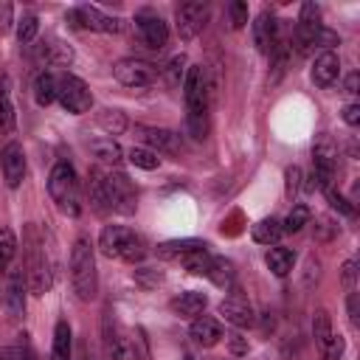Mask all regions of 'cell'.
Segmentation results:
<instances>
[{"label":"cell","mask_w":360,"mask_h":360,"mask_svg":"<svg viewBox=\"0 0 360 360\" xmlns=\"http://www.w3.org/2000/svg\"><path fill=\"white\" fill-rule=\"evenodd\" d=\"M158 68L146 59H135V56H127V59H118L112 65V76L115 82H121L124 87H149L158 82Z\"/></svg>","instance_id":"cell-7"},{"label":"cell","mask_w":360,"mask_h":360,"mask_svg":"<svg viewBox=\"0 0 360 360\" xmlns=\"http://www.w3.org/2000/svg\"><path fill=\"white\" fill-rule=\"evenodd\" d=\"M96 121H98V127L112 138V135H121L127 127H129V121H127V115L121 112V110H101L98 115H96Z\"/></svg>","instance_id":"cell-31"},{"label":"cell","mask_w":360,"mask_h":360,"mask_svg":"<svg viewBox=\"0 0 360 360\" xmlns=\"http://www.w3.org/2000/svg\"><path fill=\"white\" fill-rule=\"evenodd\" d=\"M332 321H329V312L326 309H318L315 318H312V338H315V346L321 352V357H326V349L332 343Z\"/></svg>","instance_id":"cell-25"},{"label":"cell","mask_w":360,"mask_h":360,"mask_svg":"<svg viewBox=\"0 0 360 360\" xmlns=\"http://www.w3.org/2000/svg\"><path fill=\"white\" fill-rule=\"evenodd\" d=\"M56 101L68 112L82 115V112H87L93 107V93H90L84 79H79L73 73H59L56 76Z\"/></svg>","instance_id":"cell-6"},{"label":"cell","mask_w":360,"mask_h":360,"mask_svg":"<svg viewBox=\"0 0 360 360\" xmlns=\"http://www.w3.org/2000/svg\"><path fill=\"white\" fill-rule=\"evenodd\" d=\"M343 121L349 127H357L360 124V104H346L343 107Z\"/></svg>","instance_id":"cell-48"},{"label":"cell","mask_w":360,"mask_h":360,"mask_svg":"<svg viewBox=\"0 0 360 360\" xmlns=\"http://www.w3.org/2000/svg\"><path fill=\"white\" fill-rule=\"evenodd\" d=\"M225 338H228L231 354H236V357H239V354H248V340H245L242 335H236V332H233V335H225Z\"/></svg>","instance_id":"cell-47"},{"label":"cell","mask_w":360,"mask_h":360,"mask_svg":"<svg viewBox=\"0 0 360 360\" xmlns=\"http://www.w3.org/2000/svg\"><path fill=\"white\" fill-rule=\"evenodd\" d=\"M98 250L110 259H121V262H132V264L146 256L143 239L127 225H104V231L98 236Z\"/></svg>","instance_id":"cell-4"},{"label":"cell","mask_w":360,"mask_h":360,"mask_svg":"<svg viewBox=\"0 0 360 360\" xmlns=\"http://www.w3.org/2000/svg\"><path fill=\"white\" fill-rule=\"evenodd\" d=\"M132 276H135V281H138L141 287H146V290H152V287H158V284L163 281V273H160L158 267H138Z\"/></svg>","instance_id":"cell-39"},{"label":"cell","mask_w":360,"mask_h":360,"mask_svg":"<svg viewBox=\"0 0 360 360\" xmlns=\"http://www.w3.org/2000/svg\"><path fill=\"white\" fill-rule=\"evenodd\" d=\"M298 25H321V8H318V3H312V0L301 3Z\"/></svg>","instance_id":"cell-41"},{"label":"cell","mask_w":360,"mask_h":360,"mask_svg":"<svg viewBox=\"0 0 360 360\" xmlns=\"http://www.w3.org/2000/svg\"><path fill=\"white\" fill-rule=\"evenodd\" d=\"M284 180H287V197H292L298 191V186H301V169L298 166H287Z\"/></svg>","instance_id":"cell-46"},{"label":"cell","mask_w":360,"mask_h":360,"mask_svg":"<svg viewBox=\"0 0 360 360\" xmlns=\"http://www.w3.org/2000/svg\"><path fill=\"white\" fill-rule=\"evenodd\" d=\"M135 31L143 39L146 48L160 51L169 42V25L160 20V14H155L152 8H141L135 11Z\"/></svg>","instance_id":"cell-11"},{"label":"cell","mask_w":360,"mask_h":360,"mask_svg":"<svg viewBox=\"0 0 360 360\" xmlns=\"http://www.w3.org/2000/svg\"><path fill=\"white\" fill-rule=\"evenodd\" d=\"M0 166H3V180H6V186H8V188H17V186L22 183V177H25V155H22V146H20V143H8V146L3 149Z\"/></svg>","instance_id":"cell-14"},{"label":"cell","mask_w":360,"mask_h":360,"mask_svg":"<svg viewBox=\"0 0 360 360\" xmlns=\"http://www.w3.org/2000/svg\"><path fill=\"white\" fill-rule=\"evenodd\" d=\"M349 318L357 326V292H349Z\"/></svg>","instance_id":"cell-51"},{"label":"cell","mask_w":360,"mask_h":360,"mask_svg":"<svg viewBox=\"0 0 360 360\" xmlns=\"http://www.w3.org/2000/svg\"><path fill=\"white\" fill-rule=\"evenodd\" d=\"M183 360H194V357H191V354H188V352H186V354H183Z\"/></svg>","instance_id":"cell-52"},{"label":"cell","mask_w":360,"mask_h":360,"mask_svg":"<svg viewBox=\"0 0 360 360\" xmlns=\"http://www.w3.org/2000/svg\"><path fill=\"white\" fill-rule=\"evenodd\" d=\"M34 98H37L39 107H48V104L56 101V76L53 73H48V70L37 73V79H34Z\"/></svg>","instance_id":"cell-29"},{"label":"cell","mask_w":360,"mask_h":360,"mask_svg":"<svg viewBox=\"0 0 360 360\" xmlns=\"http://www.w3.org/2000/svg\"><path fill=\"white\" fill-rule=\"evenodd\" d=\"M354 276H357V262H354V259H346L343 267H340V281H343L346 290L354 287Z\"/></svg>","instance_id":"cell-45"},{"label":"cell","mask_w":360,"mask_h":360,"mask_svg":"<svg viewBox=\"0 0 360 360\" xmlns=\"http://www.w3.org/2000/svg\"><path fill=\"white\" fill-rule=\"evenodd\" d=\"M174 20H177V34L180 39H194L205 22H208V3L200 0H186L174 8Z\"/></svg>","instance_id":"cell-10"},{"label":"cell","mask_w":360,"mask_h":360,"mask_svg":"<svg viewBox=\"0 0 360 360\" xmlns=\"http://www.w3.org/2000/svg\"><path fill=\"white\" fill-rule=\"evenodd\" d=\"M228 22H231V28H242L248 22V3L231 0L228 3Z\"/></svg>","instance_id":"cell-40"},{"label":"cell","mask_w":360,"mask_h":360,"mask_svg":"<svg viewBox=\"0 0 360 360\" xmlns=\"http://www.w3.org/2000/svg\"><path fill=\"white\" fill-rule=\"evenodd\" d=\"M48 194L56 202V208L68 217H79L82 211V186L76 177V169L68 160H56L48 174Z\"/></svg>","instance_id":"cell-3"},{"label":"cell","mask_w":360,"mask_h":360,"mask_svg":"<svg viewBox=\"0 0 360 360\" xmlns=\"http://www.w3.org/2000/svg\"><path fill=\"white\" fill-rule=\"evenodd\" d=\"M208 262H211V256H208V250L202 248V250H194V253H186L183 256V264H186V270L188 273H200V276H205V270H208Z\"/></svg>","instance_id":"cell-38"},{"label":"cell","mask_w":360,"mask_h":360,"mask_svg":"<svg viewBox=\"0 0 360 360\" xmlns=\"http://www.w3.org/2000/svg\"><path fill=\"white\" fill-rule=\"evenodd\" d=\"M14 129V104H11V90H8V79H0V132Z\"/></svg>","instance_id":"cell-32"},{"label":"cell","mask_w":360,"mask_h":360,"mask_svg":"<svg viewBox=\"0 0 360 360\" xmlns=\"http://www.w3.org/2000/svg\"><path fill=\"white\" fill-rule=\"evenodd\" d=\"M205 276H208L217 287H228V284L233 281V264H231L225 256H211Z\"/></svg>","instance_id":"cell-30"},{"label":"cell","mask_w":360,"mask_h":360,"mask_svg":"<svg viewBox=\"0 0 360 360\" xmlns=\"http://www.w3.org/2000/svg\"><path fill=\"white\" fill-rule=\"evenodd\" d=\"M326 200H329V205L332 208H338L343 217H354V205L340 194V191H335V188H326Z\"/></svg>","instance_id":"cell-42"},{"label":"cell","mask_w":360,"mask_h":360,"mask_svg":"<svg viewBox=\"0 0 360 360\" xmlns=\"http://www.w3.org/2000/svg\"><path fill=\"white\" fill-rule=\"evenodd\" d=\"M186 65H188L186 53H177V56L169 59V65H166V79H169L172 87L183 84V79H186Z\"/></svg>","instance_id":"cell-36"},{"label":"cell","mask_w":360,"mask_h":360,"mask_svg":"<svg viewBox=\"0 0 360 360\" xmlns=\"http://www.w3.org/2000/svg\"><path fill=\"white\" fill-rule=\"evenodd\" d=\"M90 152H93V158L96 160H101L104 166H118L121 163V158H124V152H121V146L112 141V138H98V141H93L90 143Z\"/></svg>","instance_id":"cell-26"},{"label":"cell","mask_w":360,"mask_h":360,"mask_svg":"<svg viewBox=\"0 0 360 360\" xmlns=\"http://www.w3.org/2000/svg\"><path fill=\"white\" fill-rule=\"evenodd\" d=\"M264 262H267V267H270L273 276L284 278L292 270V264H295V253L290 248H270L267 256H264Z\"/></svg>","instance_id":"cell-27"},{"label":"cell","mask_w":360,"mask_h":360,"mask_svg":"<svg viewBox=\"0 0 360 360\" xmlns=\"http://www.w3.org/2000/svg\"><path fill=\"white\" fill-rule=\"evenodd\" d=\"M219 315L228 321V323H233L236 329H245V326H253V309H250V304L245 301V298H239V295H231V298H222L219 301Z\"/></svg>","instance_id":"cell-17"},{"label":"cell","mask_w":360,"mask_h":360,"mask_svg":"<svg viewBox=\"0 0 360 360\" xmlns=\"http://www.w3.org/2000/svg\"><path fill=\"white\" fill-rule=\"evenodd\" d=\"M146 149L152 152H180V135L172 132V129H163V127H141L138 129Z\"/></svg>","instance_id":"cell-18"},{"label":"cell","mask_w":360,"mask_h":360,"mask_svg":"<svg viewBox=\"0 0 360 360\" xmlns=\"http://www.w3.org/2000/svg\"><path fill=\"white\" fill-rule=\"evenodd\" d=\"M14 25V6L8 0H0V37L8 34Z\"/></svg>","instance_id":"cell-43"},{"label":"cell","mask_w":360,"mask_h":360,"mask_svg":"<svg viewBox=\"0 0 360 360\" xmlns=\"http://www.w3.org/2000/svg\"><path fill=\"white\" fill-rule=\"evenodd\" d=\"M127 158H129V163H132V166L146 169V172H152V169H158V166H160L158 152H152V149H146V146H132V149L127 152Z\"/></svg>","instance_id":"cell-33"},{"label":"cell","mask_w":360,"mask_h":360,"mask_svg":"<svg viewBox=\"0 0 360 360\" xmlns=\"http://www.w3.org/2000/svg\"><path fill=\"white\" fill-rule=\"evenodd\" d=\"M14 256H17V236L11 228H0V270L8 267Z\"/></svg>","instance_id":"cell-34"},{"label":"cell","mask_w":360,"mask_h":360,"mask_svg":"<svg viewBox=\"0 0 360 360\" xmlns=\"http://www.w3.org/2000/svg\"><path fill=\"white\" fill-rule=\"evenodd\" d=\"M318 222H321V239H329V236H332V233L338 231V225H332V222H329L326 217H321Z\"/></svg>","instance_id":"cell-50"},{"label":"cell","mask_w":360,"mask_h":360,"mask_svg":"<svg viewBox=\"0 0 360 360\" xmlns=\"http://www.w3.org/2000/svg\"><path fill=\"white\" fill-rule=\"evenodd\" d=\"M208 298L205 292H197V290H188V292H180L177 298H172V312L180 315V318H197L202 309H205Z\"/></svg>","instance_id":"cell-21"},{"label":"cell","mask_w":360,"mask_h":360,"mask_svg":"<svg viewBox=\"0 0 360 360\" xmlns=\"http://www.w3.org/2000/svg\"><path fill=\"white\" fill-rule=\"evenodd\" d=\"M65 20L73 28H87V31H101V34H118L121 31V20L118 17H110L98 6H87V3L70 8Z\"/></svg>","instance_id":"cell-8"},{"label":"cell","mask_w":360,"mask_h":360,"mask_svg":"<svg viewBox=\"0 0 360 360\" xmlns=\"http://www.w3.org/2000/svg\"><path fill=\"white\" fill-rule=\"evenodd\" d=\"M37 31H39L37 14H22V20L17 22V39H20V45L34 42V39H37Z\"/></svg>","instance_id":"cell-35"},{"label":"cell","mask_w":360,"mask_h":360,"mask_svg":"<svg viewBox=\"0 0 360 360\" xmlns=\"http://www.w3.org/2000/svg\"><path fill=\"white\" fill-rule=\"evenodd\" d=\"M25 287L34 295H45L51 290V270L45 259V248L39 239V231L34 225H25Z\"/></svg>","instance_id":"cell-5"},{"label":"cell","mask_w":360,"mask_h":360,"mask_svg":"<svg viewBox=\"0 0 360 360\" xmlns=\"http://www.w3.org/2000/svg\"><path fill=\"white\" fill-rule=\"evenodd\" d=\"M307 222H309V208H307V205H295V208L287 214V219L281 222V228H284V233H295V231H301Z\"/></svg>","instance_id":"cell-37"},{"label":"cell","mask_w":360,"mask_h":360,"mask_svg":"<svg viewBox=\"0 0 360 360\" xmlns=\"http://www.w3.org/2000/svg\"><path fill=\"white\" fill-rule=\"evenodd\" d=\"M253 42H256V48H259L264 56H270V53L276 51V45L281 42V37H278V20H276L273 11L264 8V11L256 17V22H253Z\"/></svg>","instance_id":"cell-13"},{"label":"cell","mask_w":360,"mask_h":360,"mask_svg":"<svg viewBox=\"0 0 360 360\" xmlns=\"http://www.w3.org/2000/svg\"><path fill=\"white\" fill-rule=\"evenodd\" d=\"M357 84H360V76H357V73H349L346 82H343V90H346L349 96H357Z\"/></svg>","instance_id":"cell-49"},{"label":"cell","mask_w":360,"mask_h":360,"mask_svg":"<svg viewBox=\"0 0 360 360\" xmlns=\"http://www.w3.org/2000/svg\"><path fill=\"white\" fill-rule=\"evenodd\" d=\"M188 335L200 343V346H217L219 343V338H222V326H219V321H214V318H208V315H197L194 321H191V329H188Z\"/></svg>","instance_id":"cell-19"},{"label":"cell","mask_w":360,"mask_h":360,"mask_svg":"<svg viewBox=\"0 0 360 360\" xmlns=\"http://www.w3.org/2000/svg\"><path fill=\"white\" fill-rule=\"evenodd\" d=\"M6 307H8L11 315H22L25 312V276H22V270H11L8 273Z\"/></svg>","instance_id":"cell-20"},{"label":"cell","mask_w":360,"mask_h":360,"mask_svg":"<svg viewBox=\"0 0 360 360\" xmlns=\"http://www.w3.org/2000/svg\"><path fill=\"white\" fill-rule=\"evenodd\" d=\"M183 98H186V127L191 138L202 141L208 132V110H211V84L202 65H188L183 79Z\"/></svg>","instance_id":"cell-1"},{"label":"cell","mask_w":360,"mask_h":360,"mask_svg":"<svg viewBox=\"0 0 360 360\" xmlns=\"http://www.w3.org/2000/svg\"><path fill=\"white\" fill-rule=\"evenodd\" d=\"M70 284L79 301H93L98 292V270H96V253L87 236H79L70 250Z\"/></svg>","instance_id":"cell-2"},{"label":"cell","mask_w":360,"mask_h":360,"mask_svg":"<svg viewBox=\"0 0 360 360\" xmlns=\"http://www.w3.org/2000/svg\"><path fill=\"white\" fill-rule=\"evenodd\" d=\"M28 346H0V360H28Z\"/></svg>","instance_id":"cell-44"},{"label":"cell","mask_w":360,"mask_h":360,"mask_svg":"<svg viewBox=\"0 0 360 360\" xmlns=\"http://www.w3.org/2000/svg\"><path fill=\"white\" fill-rule=\"evenodd\" d=\"M281 233H284V228H281V222L273 219V217L259 219V222L250 228V236H253V242H259V245H276V242L281 239Z\"/></svg>","instance_id":"cell-28"},{"label":"cell","mask_w":360,"mask_h":360,"mask_svg":"<svg viewBox=\"0 0 360 360\" xmlns=\"http://www.w3.org/2000/svg\"><path fill=\"white\" fill-rule=\"evenodd\" d=\"M28 360H37V354H34V352H31V354H28Z\"/></svg>","instance_id":"cell-53"},{"label":"cell","mask_w":360,"mask_h":360,"mask_svg":"<svg viewBox=\"0 0 360 360\" xmlns=\"http://www.w3.org/2000/svg\"><path fill=\"white\" fill-rule=\"evenodd\" d=\"M202 248H208L202 239H169V242H160L158 248H155V253H158V259H183L186 253H194V250H202Z\"/></svg>","instance_id":"cell-22"},{"label":"cell","mask_w":360,"mask_h":360,"mask_svg":"<svg viewBox=\"0 0 360 360\" xmlns=\"http://www.w3.org/2000/svg\"><path fill=\"white\" fill-rule=\"evenodd\" d=\"M340 76V59L335 51H321L312 62V82L318 87H332Z\"/></svg>","instance_id":"cell-15"},{"label":"cell","mask_w":360,"mask_h":360,"mask_svg":"<svg viewBox=\"0 0 360 360\" xmlns=\"http://www.w3.org/2000/svg\"><path fill=\"white\" fill-rule=\"evenodd\" d=\"M51 360H73V338H70V323L68 321H56V326H53Z\"/></svg>","instance_id":"cell-23"},{"label":"cell","mask_w":360,"mask_h":360,"mask_svg":"<svg viewBox=\"0 0 360 360\" xmlns=\"http://www.w3.org/2000/svg\"><path fill=\"white\" fill-rule=\"evenodd\" d=\"M107 186H110V200H112V211L115 214H132L135 211V188L132 183L121 174V172H107Z\"/></svg>","instance_id":"cell-12"},{"label":"cell","mask_w":360,"mask_h":360,"mask_svg":"<svg viewBox=\"0 0 360 360\" xmlns=\"http://www.w3.org/2000/svg\"><path fill=\"white\" fill-rule=\"evenodd\" d=\"M340 37L323 25H295L292 28V39L290 45H295L298 53H312L315 48H323V51H332V45H338Z\"/></svg>","instance_id":"cell-9"},{"label":"cell","mask_w":360,"mask_h":360,"mask_svg":"<svg viewBox=\"0 0 360 360\" xmlns=\"http://www.w3.org/2000/svg\"><path fill=\"white\" fill-rule=\"evenodd\" d=\"M39 56L48 62V65H70L73 62V48L65 45L62 39H45L39 45Z\"/></svg>","instance_id":"cell-24"},{"label":"cell","mask_w":360,"mask_h":360,"mask_svg":"<svg viewBox=\"0 0 360 360\" xmlns=\"http://www.w3.org/2000/svg\"><path fill=\"white\" fill-rule=\"evenodd\" d=\"M90 205L96 214H112V200H110V186L104 169H90V183H87Z\"/></svg>","instance_id":"cell-16"}]
</instances>
